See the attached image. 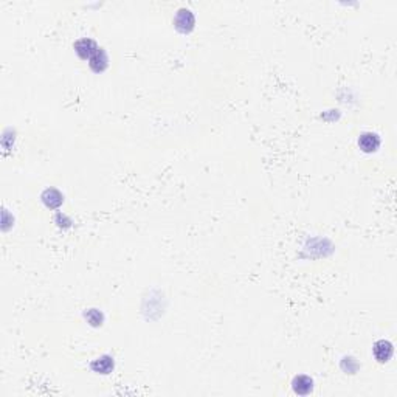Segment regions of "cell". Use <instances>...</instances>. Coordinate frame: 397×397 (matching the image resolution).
Instances as JSON below:
<instances>
[{
    "mask_svg": "<svg viewBox=\"0 0 397 397\" xmlns=\"http://www.w3.org/2000/svg\"><path fill=\"white\" fill-rule=\"evenodd\" d=\"M194 25V16L189 10H180L176 16V26L180 31H189Z\"/></svg>",
    "mask_w": 397,
    "mask_h": 397,
    "instance_id": "obj_1",
    "label": "cell"
},
{
    "mask_svg": "<svg viewBox=\"0 0 397 397\" xmlns=\"http://www.w3.org/2000/svg\"><path fill=\"white\" fill-rule=\"evenodd\" d=\"M358 146L362 148L365 152H373V151H375L378 146H380V138L377 137V133L366 132L358 138Z\"/></svg>",
    "mask_w": 397,
    "mask_h": 397,
    "instance_id": "obj_2",
    "label": "cell"
},
{
    "mask_svg": "<svg viewBox=\"0 0 397 397\" xmlns=\"http://www.w3.org/2000/svg\"><path fill=\"white\" fill-rule=\"evenodd\" d=\"M393 354V346L388 341H377L374 346V355L378 362H386Z\"/></svg>",
    "mask_w": 397,
    "mask_h": 397,
    "instance_id": "obj_3",
    "label": "cell"
},
{
    "mask_svg": "<svg viewBox=\"0 0 397 397\" xmlns=\"http://www.w3.org/2000/svg\"><path fill=\"white\" fill-rule=\"evenodd\" d=\"M76 51L79 53V56L81 58H87V56H93L95 53H96V45L93 41H90V39H83V41H79L76 42Z\"/></svg>",
    "mask_w": 397,
    "mask_h": 397,
    "instance_id": "obj_4",
    "label": "cell"
},
{
    "mask_svg": "<svg viewBox=\"0 0 397 397\" xmlns=\"http://www.w3.org/2000/svg\"><path fill=\"white\" fill-rule=\"evenodd\" d=\"M293 390L298 394H309L312 391V378L308 375H300L293 380Z\"/></svg>",
    "mask_w": 397,
    "mask_h": 397,
    "instance_id": "obj_5",
    "label": "cell"
},
{
    "mask_svg": "<svg viewBox=\"0 0 397 397\" xmlns=\"http://www.w3.org/2000/svg\"><path fill=\"white\" fill-rule=\"evenodd\" d=\"M113 368V362L109 358V357H103V358H98L96 362L93 363V369L95 371H101V373H107V371H110V369Z\"/></svg>",
    "mask_w": 397,
    "mask_h": 397,
    "instance_id": "obj_6",
    "label": "cell"
},
{
    "mask_svg": "<svg viewBox=\"0 0 397 397\" xmlns=\"http://www.w3.org/2000/svg\"><path fill=\"white\" fill-rule=\"evenodd\" d=\"M99 62H101V66H103V67H106V64H107L106 55H104V51H103L101 48H98V50H96V53H95V55L92 56V62H90V66H92V68H93V70L99 71V66H98Z\"/></svg>",
    "mask_w": 397,
    "mask_h": 397,
    "instance_id": "obj_7",
    "label": "cell"
},
{
    "mask_svg": "<svg viewBox=\"0 0 397 397\" xmlns=\"http://www.w3.org/2000/svg\"><path fill=\"white\" fill-rule=\"evenodd\" d=\"M48 194L51 196V198H44V202L47 203L50 208H56V206H59L62 203V196L55 191V189H48Z\"/></svg>",
    "mask_w": 397,
    "mask_h": 397,
    "instance_id": "obj_8",
    "label": "cell"
}]
</instances>
